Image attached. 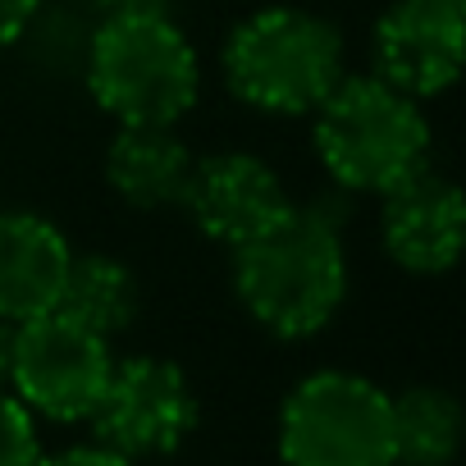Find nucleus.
Listing matches in <instances>:
<instances>
[{"label": "nucleus", "mask_w": 466, "mask_h": 466, "mask_svg": "<svg viewBox=\"0 0 466 466\" xmlns=\"http://www.w3.org/2000/svg\"><path fill=\"white\" fill-rule=\"evenodd\" d=\"M233 293L275 339L320 334L348 298L339 215L325 206H289L266 233L233 248Z\"/></svg>", "instance_id": "nucleus-1"}, {"label": "nucleus", "mask_w": 466, "mask_h": 466, "mask_svg": "<svg viewBox=\"0 0 466 466\" xmlns=\"http://www.w3.org/2000/svg\"><path fill=\"white\" fill-rule=\"evenodd\" d=\"M311 115L325 174L352 192L384 197L430 160V124L420 101L380 74H343Z\"/></svg>", "instance_id": "nucleus-2"}, {"label": "nucleus", "mask_w": 466, "mask_h": 466, "mask_svg": "<svg viewBox=\"0 0 466 466\" xmlns=\"http://www.w3.org/2000/svg\"><path fill=\"white\" fill-rule=\"evenodd\" d=\"M87 87L119 124H178L197 106L201 60L165 10L119 15L87 46Z\"/></svg>", "instance_id": "nucleus-3"}, {"label": "nucleus", "mask_w": 466, "mask_h": 466, "mask_svg": "<svg viewBox=\"0 0 466 466\" xmlns=\"http://www.w3.org/2000/svg\"><path fill=\"white\" fill-rule=\"evenodd\" d=\"M343 78V33L298 5H270L224 42V83L252 110L311 115Z\"/></svg>", "instance_id": "nucleus-4"}, {"label": "nucleus", "mask_w": 466, "mask_h": 466, "mask_svg": "<svg viewBox=\"0 0 466 466\" xmlns=\"http://www.w3.org/2000/svg\"><path fill=\"white\" fill-rule=\"evenodd\" d=\"M289 466H393L389 393L352 370L307 375L279 411Z\"/></svg>", "instance_id": "nucleus-5"}, {"label": "nucleus", "mask_w": 466, "mask_h": 466, "mask_svg": "<svg viewBox=\"0 0 466 466\" xmlns=\"http://www.w3.org/2000/svg\"><path fill=\"white\" fill-rule=\"evenodd\" d=\"M115 370L110 339L83 329L60 311H42L15 325L10 393L46 420H87Z\"/></svg>", "instance_id": "nucleus-6"}, {"label": "nucleus", "mask_w": 466, "mask_h": 466, "mask_svg": "<svg viewBox=\"0 0 466 466\" xmlns=\"http://www.w3.org/2000/svg\"><path fill=\"white\" fill-rule=\"evenodd\" d=\"M96 443L124 452L128 461L165 457L183 448L197 425V393L187 375L165 357H128L115 361L96 411L87 416Z\"/></svg>", "instance_id": "nucleus-7"}, {"label": "nucleus", "mask_w": 466, "mask_h": 466, "mask_svg": "<svg viewBox=\"0 0 466 466\" xmlns=\"http://www.w3.org/2000/svg\"><path fill=\"white\" fill-rule=\"evenodd\" d=\"M466 56L461 0H393L375 24V74L425 101L457 83Z\"/></svg>", "instance_id": "nucleus-8"}, {"label": "nucleus", "mask_w": 466, "mask_h": 466, "mask_svg": "<svg viewBox=\"0 0 466 466\" xmlns=\"http://www.w3.org/2000/svg\"><path fill=\"white\" fill-rule=\"evenodd\" d=\"M289 206L293 201L279 174L248 151H219L197 160L183 192V210L192 215V224L224 248H243L248 238L266 233Z\"/></svg>", "instance_id": "nucleus-9"}, {"label": "nucleus", "mask_w": 466, "mask_h": 466, "mask_svg": "<svg viewBox=\"0 0 466 466\" xmlns=\"http://www.w3.org/2000/svg\"><path fill=\"white\" fill-rule=\"evenodd\" d=\"M380 238L389 261L411 275H443L457 266L466 248V201L452 178L416 169L398 187L384 192L380 206Z\"/></svg>", "instance_id": "nucleus-10"}, {"label": "nucleus", "mask_w": 466, "mask_h": 466, "mask_svg": "<svg viewBox=\"0 0 466 466\" xmlns=\"http://www.w3.org/2000/svg\"><path fill=\"white\" fill-rule=\"evenodd\" d=\"M69 257V238L46 215L0 210V320L19 325L56 311Z\"/></svg>", "instance_id": "nucleus-11"}, {"label": "nucleus", "mask_w": 466, "mask_h": 466, "mask_svg": "<svg viewBox=\"0 0 466 466\" xmlns=\"http://www.w3.org/2000/svg\"><path fill=\"white\" fill-rule=\"evenodd\" d=\"M197 156L183 147L174 124H119L106 151V178L133 210L183 206Z\"/></svg>", "instance_id": "nucleus-12"}, {"label": "nucleus", "mask_w": 466, "mask_h": 466, "mask_svg": "<svg viewBox=\"0 0 466 466\" xmlns=\"http://www.w3.org/2000/svg\"><path fill=\"white\" fill-rule=\"evenodd\" d=\"M137 307H142L137 275L124 261H115L106 252L69 257V270H65V284L56 298L60 316L78 320L83 329H92L101 339H115L137 320Z\"/></svg>", "instance_id": "nucleus-13"}, {"label": "nucleus", "mask_w": 466, "mask_h": 466, "mask_svg": "<svg viewBox=\"0 0 466 466\" xmlns=\"http://www.w3.org/2000/svg\"><path fill=\"white\" fill-rule=\"evenodd\" d=\"M393 416V461L402 466H452L461 443V407L448 389L416 384L389 398Z\"/></svg>", "instance_id": "nucleus-14"}, {"label": "nucleus", "mask_w": 466, "mask_h": 466, "mask_svg": "<svg viewBox=\"0 0 466 466\" xmlns=\"http://www.w3.org/2000/svg\"><path fill=\"white\" fill-rule=\"evenodd\" d=\"M37 461H42V439L33 411L15 393H0V466H37Z\"/></svg>", "instance_id": "nucleus-15"}, {"label": "nucleus", "mask_w": 466, "mask_h": 466, "mask_svg": "<svg viewBox=\"0 0 466 466\" xmlns=\"http://www.w3.org/2000/svg\"><path fill=\"white\" fill-rule=\"evenodd\" d=\"M37 466H137V461H128L124 452H115L106 443H78V448H65L56 457H42Z\"/></svg>", "instance_id": "nucleus-16"}, {"label": "nucleus", "mask_w": 466, "mask_h": 466, "mask_svg": "<svg viewBox=\"0 0 466 466\" xmlns=\"http://www.w3.org/2000/svg\"><path fill=\"white\" fill-rule=\"evenodd\" d=\"M42 0H0V46H10L28 33V24L37 19Z\"/></svg>", "instance_id": "nucleus-17"}, {"label": "nucleus", "mask_w": 466, "mask_h": 466, "mask_svg": "<svg viewBox=\"0 0 466 466\" xmlns=\"http://www.w3.org/2000/svg\"><path fill=\"white\" fill-rule=\"evenodd\" d=\"M169 0H96V10L106 19H119V15H151V10H165Z\"/></svg>", "instance_id": "nucleus-18"}, {"label": "nucleus", "mask_w": 466, "mask_h": 466, "mask_svg": "<svg viewBox=\"0 0 466 466\" xmlns=\"http://www.w3.org/2000/svg\"><path fill=\"white\" fill-rule=\"evenodd\" d=\"M15 370V320H0V393H10Z\"/></svg>", "instance_id": "nucleus-19"}]
</instances>
